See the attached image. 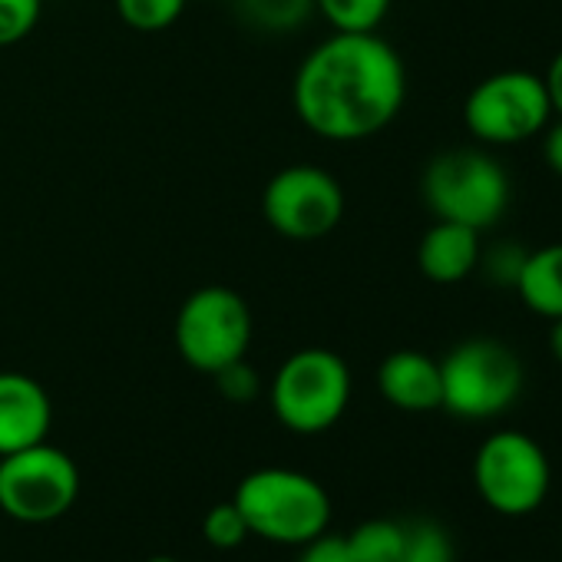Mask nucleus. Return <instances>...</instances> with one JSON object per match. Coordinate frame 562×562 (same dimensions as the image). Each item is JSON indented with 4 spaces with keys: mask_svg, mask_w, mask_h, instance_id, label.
Segmentation results:
<instances>
[{
    "mask_svg": "<svg viewBox=\"0 0 562 562\" xmlns=\"http://www.w3.org/2000/svg\"><path fill=\"white\" fill-rule=\"evenodd\" d=\"M292 97L315 136L358 143L397 120L407 97L404 60L378 34H335L302 60Z\"/></svg>",
    "mask_w": 562,
    "mask_h": 562,
    "instance_id": "nucleus-1",
    "label": "nucleus"
},
{
    "mask_svg": "<svg viewBox=\"0 0 562 562\" xmlns=\"http://www.w3.org/2000/svg\"><path fill=\"white\" fill-rule=\"evenodd\" d=\"M232 503L238 506L251 536L278 546H305L328 532L331 496L328 490L289 467H261L241 476Z\"/></svg>",
    "mask_w": 562,
    "mask_h": 562,
    "instance_id": "nucleus-2",
    "label": "nucleus"
},
{
    "mask_svg": "<svg viewBox=\"0 0 562 562\" xmlns=\"http://www.w3.org/2000/svg\"><path fill=\"white\" fill-rule=\"evenodd\" d=\"M351 404V371L328 348H302L271 381L274 417L295 434L331 430Z\"/></svg>",
    "mask_w": 562,
    "mask_h": 562,
    "instance_id": "nucleus-3",
    "label": "nucleus"
},
{
    "mask_svg": "<svg viewBox=\"0 0 562 562\" xmlns=\"http://www.w3.org/2000/svg\"><path fill=\"white\" fill-rule=\"evenodd\" d=\"M424 202L443 222L476 232L499 222L509 205V179L503 166L480 149H447L424 169Z\"/></svg>",
    "mask_w": 562,
    "mask_h": 562,
    "instance_id": "nucleus-4",
    "label": "nucleus"
},
{
    "mask_svg": "<svg viewBox=\"0 0 562 562\" xmlns=\"http://www.w3.org/2000/svg\"><path fill=\"white\" fill-rule=\"evenodd\" d=\"M522 381V361L509 345L470 338L440 361V407L463 420H490L516 404Z\"/></svg>",
    "mask_w": 562,
    "mask_h": 562,
    "instance_id": "nucleus-5",
    "label": "nucleus"
},
{
    "mask_svg": "<svg viewBox=\"0 0 562 562\" xmlns=\"http://www.w3.org/2000/svg\"><path fill=\"white\" fill-rule=\"evenodd\" d=\"M80 496V470L54 443L0 457V509L27 526H44L70 513Z\"/></svg>",
    "mask_w": 562,
    "mask_h": 562,
    "instance_id": "nucleus-6",
    "label": "nucleus"
},
{
    "mask_svg": "<svg viewBox=\"0 0 562 562\" xmlns=\"http://www.w3.org/2000/svg\"><path fill=\"white\" fill-rule=\"evenodd\" d=\"M251 345V312L245 299L225 285H205L192 292L176 315V351L179 358L215 374L245 358Z\"/></svg>",
    "mask_w": 562,
    "mask_h": 562,
    "instance_id": "nucleus-7",
    "label": "nucleus"
},
{
    "mask_svg": "<svg viewBox=\"0 0 562 562\" xmlns=\"http://www.w3.org/2000/svg\"><path fill=\"white\" fill-rule=\"evenodd\" d=\"M473 483L480 499L503 516H526L542 506L552 467L546 450L519 430L490 434L473 460Z\"/></svg>",
    "mask_w": 562,
    "mask_h": 562,
    "instance_id": "nucleus-8",
    "label": "nucleus"
},
{
    "mask_svg": "<svg viewBox=\"0 0 562 562\" xmlns=\"http://www.w3.org/2000/svg\"><path fill=\"white\" fill-rule=\"evenodd\" d=\"M552 120V106L546 97L542 77L529 70H503L480 80L467 103L463 123L467 130L490 146H516L539 136Z\"/></svg>",
    "mask_w": 562,
    "mask_h": 562,
    "instance_id": "nucleus-9",
    "label": "nucleus"
},
{
    "mask_svg": "<svg viewBox=\"0 0 562 562\" xmlns=\"http://www.w3.org/2000/svg\"><path fill=\"white\" fill-rule=\"evenodd\" d=\"M265 222L292 241H315L338 228L345 215L341 182L318 166H289L261 192Z\"/></svg>",
    "mask_w": 562,
    "mask_h": 562,
    "instance_id": "nucleus-10",
    "label": "nucleus"
},
{
    "mask_svg": "<svg viewBox=\"0 0 562 562\" xmlns=\"http://www.w3.org/2000/svg\"><path fill=\"white\" fill-rule=\"evenodd\" d=\"M54 404L41 381L21 371H0V457L44 443Z\"/></svg>",
    "mask_w": 562,
    "mask_h": 562,
    "instance_id": "nucleus-11",
    "label": "nucleus"
},
{
    "mask_svg": "<svg viewBox=\"0 0 562 562\" xmlns=\"http://www.w3.org/2000/svg\"><path fill=\"white\" fill-rule=\"evenodd\" d=\"M378 387L387 404L407 414H427L443 404L440 361L420 351H394L378 368Z\"/></svg>",
    "mask_w": 562,
    "mask_h": 562,
    "instance_id": "nucleus-12",
    "label": "nucleus"
},
{
    "mask_svg": "<svg viewBox=\"0 0 562 562\" xmlns=\"http://www.w3.org/2000/svg\"><path fill=\"white\" fill-rule=\"evenodd\" d=\"M480 232L443 218H437L417 245V265L424 278L437 281V285H457V281L470 278L480 265Z\"/></svg>",
    "mask_w": 562,
    "mask_h": 562,
    "instance_id": "nucleus-13",
    "label": "nucleus"
},
{
    "mask_svg": "<svg viewBox=\"0 0 562 562\" xmlns=\"http://www.w3.org/2000/svg\"><path fill=\"white\" fill-rule=\"evenodd\" d=\"M513 285L532 315L549 322L562 318V241L522 255Z\"/></svg>",
    "mask_w": 562,
    "mask_h": 562,
    "instance_id": "nucleus-14",
    "label": "nucleus"
},
{
    "mask_svg": "<svg viewBox=\"0 0 562 562\" xmlns=\"http://www.w3.org/2000/svg\"><path fill=\"white\" fill-rule=\"evenodd\" d=\"M404 542H407V526L394 519H368L348 536V546L358 562H401Z\"/></svg>",
    "mask_w": 562,
    "mask_h": 562,
    "instance_id": "nucleus-15",
    "label": "nucleus"
},
{
    "mask_svg": "<svg viewBox=\"0 0 562 562\" xmlns=\"http://www.w3.org/2000/svg\"><path fill=\"white\" fill-rule=\"evenodd\" d=\"M338 34H374L391 11V0H315Z\"/></svg>",
    "mask_w": 562,
    "mask_h": 562,
    "instance_id": "nucleus-16",
    "label": "nucleus"
},
{
    "mask_svg": "<svg viewBox=\"0 0 562 562\" xmlns=\"http://www.w3.org/2000/svg\"><path fill=\"white\" fill-rule=\"evenodd\" d=\"M116 11L123 24H130L133 31L156 34V31L172 27L182 18L186 0H116Z\"/></svg>",
    "mask_w": 562,
    "mask_h": 562,
    "instance_id": "nucleus-17",
    "label": "nucleus"
},
{
    "mask_svg": "<svg viewBox=\"0 0 562 562\" xmlns=\"http://www.w3.org/2000/svg\"><path fill=\"white\" fill-rule=\"evenodd\" d=\"M248 536L251 532H248V526H245V519H241V513H238V506L232 499L212 506L205 513V519H202V539L212 549H225V552L228 549H238Z\"/></svg>",
    "mask_w": 562,
    "mask_h": 562,
    "instance_id": "nucleus-18",
    "label": "nucleus"
},
{
    "mask_svg": "<svg viewBox=\"0 0 562 562\" xmlns=\"http://www.w3.org/2000/svg\"><path fill=\"white\" fill-rule=\"evenodd\" d=\"M241 8L255 24L268 31H289L292 24H302L308 18L315 0H241Z\"/></svg>",
    "mask_w": 562,
    "mask_h": 562,
    "instance_id": "nucleus-19",
    "label": "nucleus"
},
{
    "mask_svg": "<svg viewBox=\"0 0 562 562\" xmlns=\"http://www.w3.org/2000/svg\"><path fill=\"white\" fill-rule=\"evenodd\" d=\"M401 562H453L450 536L437 522L407 526V542H404Z\"/></svg>",
    "mask_w": 562,
    "mask_h": 562,
    "instance_id": "nucleus-20",
    "label": "nucleus"
},
{
    "mask_svg": "<svg viewBox=\"0 0 562 562\" xmlns=\"http://www.w3.org/2000/svg\"><path fill=\"white\" fill-rule=\"evenodd\" d=\"M41 21V0H0V47L24 41Z\"/></svg>",
    "mask_w": 562,
    "mask_h": 562,
    "instance_id": "nucleus-21",
    "label": "nucleus"
},
{
    "mask_svg": "<svg viewBox=\"0 0 562 562\" xmlns=\"http://www.w3.org/2000/svg\"><path fill=\"white\" fill-rule=\"evenodd\" d=\"M215 378V384H218V391L228 397V401H235V404H248V401H255L258 397V374H255V368H248L245 364V358L241 361H235V364H228V368H222V371H215L212 374Z\"/></svg>",
    "mask_w": 562,
    "mask_h": 562,
    "instance_id": "nucleus-22",
    "label": "nucleus"
},
{
    "mask_svg": "<svg viewBox=\"0 0 562 562\" xmlns=\"http://www.w3.org/2000/svg\"><path fill=\"white\" fill-rule=\"evenodd\" d=\"M299 562H358V559H355V552L348 546V536L322 532V536H315L312 542L302 546Z\"/></svg>",
    "mask_w": 562,
    "mask_h": 562,
    "instance_id": "nucleus-23",
    "label": "nucleus"
},
{
    "mask_svg": "<svg viewBox=\"0 0 562 562\" xmlns=\"http://www.w3.org/2000/svg\"><path fill=\"white\" fill-rule=\"evenodd\" d=\"M542 159L555 176H562V120L542 130Z\"/></svg>",
    "mask_w": 562,
    "mask_h": 562,
    "instance_id": "nucleus-24",
    "label": "nucleus"
},
{
    "mask_svg": "<svg viewBox=\"0 0 562 562\" xmlns=\"http://www.w3.org/2000/svg\"><path fill=\"white\" fill-rule=\"evenodd\" d=\"M542 83H546V97H549L552 116L562 120V50L552 57V64H549V70H546V77H542Z\"/></svg>",
    "mask_w": 562,
    "mask_h": 562,
    "instance_id": "nucleus-25",
    "label": "nucleus"
},
{
    "mask_svg": "<svg viewBox=\"0 0 562 562\" xmlns=\"http://www.w3.org/2000/svg\"><path fill=\"white\" fill-rule=\"evenodd\" d=\"M549 351H552V358L562 364V318H555L552 328H549Z\"/></svg>",
    "mask_w": 562,
    "mask_h": 562,
    "instance_id": "nucleus-26",
    "label": "nucleus"
},
{
    "mask_svg": "<svg viewBox=\"0 0 562 562\" xmlns=\"http://www.w3.org/2000/svg\"><path fill=\"white\" fill-rule=\"evenodd\" d=\"M146 562H179L176 555H153V559H146Z\"/></svg>",
    "mask_w": 562,
    "mask_h": 562,
    "instance_id": "nucleus-27",
    "label": "nucleus"
}]
</instances>
